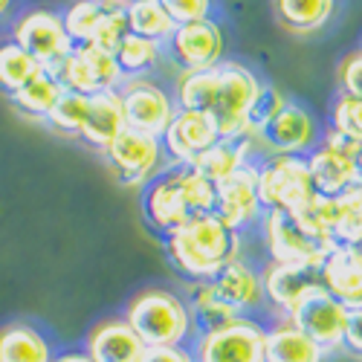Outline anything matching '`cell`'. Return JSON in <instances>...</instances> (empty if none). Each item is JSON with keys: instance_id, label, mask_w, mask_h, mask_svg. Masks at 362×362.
I'll return each instance as SVG.
<instances>
[{"instance_id": "7", "label": "cell", "mask_w": 362, "mask_h": 362, "mask_svg": "<svg viewBox=\"0 0 362 362\" xmlns=\"http://www.w3.org/2000/svg\"><path fill=\"white\" fill-rule=\"evenodd\" d=\"M194 362H264V325L255 316H238L235 322L194 337Z\"/></svg>"}, {"instance_id": "9", "label": "cell", "mask_w": 362, "mask_h": 362, "mask_svg": "<svg viewBox=\"0 0 362 362\" xmlns=\"http://www.w3.org/2000/svg\"><path fill=\"white\" fill-rule=\"evenodd\" d=\"M261 235H264V250L269 264H284V267H305L319 269L327 258V247L316 240L296 223L293 215L284 212H264L261 218Z\"/></svg>"}, {"instance_id": "39", "label": "cell", "mask_w": 362, "mask_h": 362, "mask_svg": "<svg viewBox=\"0 0 362 362\" xmlns=\"http://www.w3.org/2000/svg\"><path fill=\"white\" fill-rule=\"evenodd\" d=\"M337 81L342 96L362 99V49H354L342 58L337 67Z\"/></svg>"}, {"instance_id": "22", "label": "cell", "mask_w": 362, "mask_h": 362, "mask_svg": "<svg viewBox=\"0 0 362 362\" xmlns=\"http://www.w3.org/2000/svg\"><path fill=\"white\" fill-rule=\"evenodd\" d=\"M212 287L238 316H252L267 305L261 269H255L252 264L240 261V258H235L232 264H226L221 269V273L212 279Z\"/></svg>"}, {"instance_id": "3", "label": "cell", "mask_w": 362, "mask_h": 362, "mask_svg": "<svg viewBox=\"0 0 362 362\" xmlns=\"http://www.w3.org/2000/svg\"><path fill=\"white\" fill-rule=\"evenodd\" d=\"M122 319L142 339L145 348H168V345H192L194 322L186 305V296L168 287H145L125 305Z\"/></svg>"}, {"instance_id": "20", "label": "cell", "mask_w": 362, "mask_h": 362, "mask_svg": "<svg viewBox=\"0 0 362 362\" xmlns=\"http://www.w3.org/2000/svg\"><path fill=\"white\" fill-rule=\"evenodd\" d=\"M322 287L348 310H362V255L356 247H334L319 267Z\"/></svg>"}, {"instance_id": "17", "label": "cell", "mask_w": 362, "mask_h": 362, "mask_svg": "<svg viewBox=\"0 0 362 362\" xmlns=\"http://www.w3.org/2000/svg\"><path fill=\"white\" fill-rule=\"evenodd\" d=\"M261 284H264V301L267 308H273L281 319H287L298 301L316 287L319 281V269H305V267H284V264H269L261 269Z\"/></svg>"}, {"instance_id": "41", "label": "cell", "mask_w": 362, "mask_h": 362, "mask_svg": "<svg viewBox=\"0 0 362 362\" xmlns=\"http://www.w3.org/2000/svg\"><path fill=\"white\" fill-rule=\"evenodd\" d=\"M342 348H348L351 354L362 356V310H351L348 316V327H345V339Z\"/></svg>"}, {"instance_id": "44", "label": "cell", "mask_w": 362, "mask_h": 362, "mask_svg": "<svg viewBox=\"0 0 362 362\" xmlns=\"http://www.w3.org/2000/svg\"><path fill=\"white\" fill-rule=\"evenodd\" d=\"M356 168H359V177H362V145H359V154H356Z\"/></svg>"}, {"instance_id": "25", "label": "cell", "mask_w": 362, "mask_h": 362, "mask_svg": "<svg viewBox=\"0 0 362 362\" xmlns=\"http://www.w3.org/2000/svg\"><path fill=\"white\" fill-rule=\"evenodd\" d=\"M316 212L327 223L337 244L356 247L362 240V183L339 197H319Z\"/></svg>"}, {"instance_id": "40", "label": "cell", "mask_w": 362, "mask_h": 362, "mask_svg": "<svg viewBox=\"0 0 362 362\" xmlns=\"http://www.w3.org/2000/svg\"><path fill=\"white\" fill-rule=\"evenodd\" d=\"M139 362H194L192 345H168V348H145Z\"/></svg>"}, {"instance_id": "30", "label": "cell", "mask_w": 362, "mask_h": 362, "mask_svg": "<svg viewBox=\"0 0 362 362\" xmlns=\"http://www.w3.org/2000/svg\"><path fill=\"white\" fill-rule=\"evenodd\" d=\"M62 93H64V87L58 84V78L44 70L41 76H35L29 84H23L21 90H15L9 99H12V105H15L23 116L47 122V116L52 113V107H55L58 99H62Z\"/></svg>"}, {"instance_id": "47", "label": "cell", "mask_w": 362, "mask_h": 362, "mask_svg": "<svg viewBox=\"0 0 362 362\" xmlns=\"http://www.w3.org/2000/svg\"><path fill=\"white\" fill-rule=\"evenodd\" d=\"M110 4H119V6H122V0H110Z\"/></svg>"}, {"instance_id": "24", "label": "cell", "mask_w": 362, "mask_h": 362, "mask_svg": "<svg viewBox=\"0 0 362 362\" xmlns=\"http://www.w3.org/2000/svg\"><path fill=\"white\" fill-rule=\"evenodd\" d=\"M125 128H128V122H125L122 96H119V90H107V93L90 96L87 122H84L78 139L96 151H105Z\"/></svg>"}, {"instance_id": "14", "label": "cell", "mask_w": 362, "mask_h": 362, "mask_svg": "<svg viewBox=\"0 0 362 362\" xmlns=\"http://www.w3.org/2000/svg\"><path fill=\"white\" fill-rule=\"evenodd\" d=\"M218 139L221 134L215 128V119L203 110H186V107H177L171 125L160 136L168 165H192Z\"/></svg>"}, {"instance_id": "45", "label": "cell", "mask_w": 362, "mask_h": 362, "mask_svg": "<svg viewBox=\"0 0 362 362\" xmlns=\"http://www.w3.org/2000/svg\"><path fill=\"white\" fill-rule=\"evenodd\" d=\"M128 4H136V0H122V6H128Z\"/></svg>"}, {"instance_id": "36", "label": "cell", "mask_w": 362, "mask_h": 362, "mask_svg": "<svg viewBox=\"0 0 362 362\" xmlns=\"http://www.w3.org/2000/svg\"><path fill=\"white\" fill-rule=\"evenodd\" d=\"M337 134L354 139L362 145V99H354V96H342L334 102L330 107V125Z\"/></svg>"}, {"instance_id": "18", "label": "cell", "mask_w": 362, "mask_h": 362, "mask_svg": "<svg viewBox=\"0 0 362 362\" xmlns=\"http://www.w3.org/2000/svg\"><path fill=\"white\" fill-rule=\"evenodd\" d=\"M308 171L319 197H339L348 189L359 186L362 177L356 168V157L348 151H339L319 139V145L308 154Z\"/></svg>"}, {"instance_id": "5", "label": "cell", "mask_w": 362, "mask_h": 362, "mask_svg": "<svg viewBox=\"0 0 362 362\" xmlns=\"http://www.w3.org/2000/svg\"><path fill=\"white\" fill-rule=\"evenodd\" d=\"M102 154L110 163L119 183L131 189H145L160 171L168 168V157L160 136L139 134L134 128H125Z\"/></svg>"}, {"instance_id": "35", "label": "cell", "mask_w": 362, "mask_h": 362, "mask_svg": "<svg viewBox=\"0 0 362 362\" xmlns=\"http://www.w3.org/2000/svg\"><path fill=\"white\" fill-rule=\"evenodd\" d=\"M287 105V96L273 84H261V93L255 96L252 107H250V119H247V134H261L273 119L279 116V110Z\"/></svg>"}, {"instance_id": "31", "label": "cell", "mask_w": 362, "mask_h": 362, "mask_svg": "<svg viewBox=\"0 0 362 362\" xmlns=\"http://www.w3.org/2000/svg\"><path fill=\"white\" fill-rule=\"evenodd\" d=\"M113 58L125 78H139V76H148L157 70V64L163 62V44L128 33L122 38V44L113 49Z\"/></svg>"}, {"instance_id": "34", "label": "cell", "mask_w": 362, "mask_h": 362, "mask_svg": "<svg viewBox=\"0 0 362 362\" xmlns=\"http://www.w3.org/2000/svg\"><path fill=\"white\" fill-rule=\"evenodd\" d=\"M87 107H90V96H81V93H70V90H64L62 99L55 102L52 113L47 116V125L52 131H58V134L78 139L81 136V128L87 122Z\"/></svg>"}, {"instance_id": "29", "label": "cell", "mask_w": 362, "mask_h": 362, "mask_svg": "<svg viewBox=\"0 0 362 362\" xmlns=\"http://www.w3.org/2000/svg\"><path fill=\"white\" fill-rule=\"evenodd\" d=\"M125 21H128V33L157 41V44H168V38L174 35L177 23L171 21V15L163 9L160 0H136V4L125 6Z\"/></svg>"}, {"instance_id": "10", "label": "cell", "mask_w": 362, "mask_h": 362, "mask_svg": "<svg viewBox=\"0 0 362 362\" xmlns=\"http://www.w3.org/2000/svg\"><path fill=\"white\" fill-rule=\"evenodd\" d=\"M119 96H122V105H125L128 128H134L139 134L163 136L177 113L174 96L151 76L125 78L122 87H119Z\"/></svg>"}, {"instance_id": "11", "label": "cell", "mask_w": 362, "mask_h": 362, "mask_svg": "<svg viewBox=\"0 0 362 362\" xmlns=\"http://www.w3.org/2000/svg\"><path fill=\"white\" fill-rule=\"evenodd\" d=\"M322 131L316 125V116L298 102H290L279 110V116L269 122L261 134V160L269 154H290V157H308L319 145Z\"/></svg>"}, {"instance_id": "42", "label": "cell", "mask_w": 362, "mask_h": 362, "mask_svg": "<svg viewBox=\"0 0 362 362\" xmlns=\"http://www.w3.org/2000/svg\"><path fill=\"white\" fill-rule=\"evenodd\" d=\"M52 362H93V359H90V354L84 348H70V351H58L52 356Z\"/></svg>"}, {"instance_id": "4", "label": "cell", "mask_w": 362, "mask_h": 362, "mask_svg": "<svg viewBox=\"0 0 362 362\" xmlns=\"http://www.w3.org/2000/svg\"><path fill=\"white\" fill-rule=\"evenodd\" d=\"M255 174H258V197L264 212L301 215L319 197L308 171V157L269 154L255 163Z\"/></svg>"}, {"instance_id": "1", "label": "cell", "mask_w": 362, "mask_h": 362, "mask_svg": "<svg viewBox=\"0 0 362 362\" xmlns=\"http://www.w3.org/2000/svg\"><path fill=\"white\" fill-rule=\"evenodd\" d=\"M261 78L240 62H223L200 73H180L174 84V102L186 110H203L215 119L221 139L247 134V119Z\"/></svg>"}, {"instance_id": "21", "label": "cell", "mask_w": 362, "mask_h": 362, "mask_svg": "<svg viewBox=\"0 0 362 362\" xmlns=\"http://www.w3.org/2000/svg\"><path fill=\"white\" fill-rule=\"evenodd\" d=\"M84 351L93 362H139L145 345L122 316H107L87 330Z\"/></svg>"}, {"instance_id": "32", "label": "cell", "mask_w": 362, "mask_h": 362, "mask_svg": "<svg viewBox=\"0 0 362 362\" xmlns=\"http://www.w3.org/2000/svg\"><path fill=\"white\" fill-rule=\"evenodd\" d=\"M41 73H44V67L26 49H21L15 41L0 44V90H4L6 96H12L15 90H21L23 84H29Z\"/></svg>"}, {"instance_id": "12", "label": "cell", "mask_w": 362, "mask_h": 362, "mask_svg": "<svg viewBox=\"0 0 362 362\" xmlns=\"http://www.w3.org/2000/svg\"><path fill=\"white\" fill-rule=\"evenodd\" d=\"M165 47L174 58V64L180 67V73H200L223 62L226 38L221 23L209 18L194 23H180Z\"/></svg>"}, {"instance_id": "2", "label": "cell", "mask_w": 362, "mask_h": 362, "mask_svg": "<svg viewBox=\"0 0 362 362\" xmlns=\"http://www.w3.org/2000/svg\"><path fill=\"white\" fill-rule=\"evenodd\" d=\"M165 255L192 284L212 281L226 264L240 258V235L218 215H197L165 235Z\"/></svg>"}, {"instance_id": "27", "label": "cell", "mask_w": 362, "mask_h": 362, "mask_svg": "<svg viewBox=\"0 0 362 362\" xmlns=\"http://www.w3.org/2000/svg\"><path fill=\"white\" fill-rule=\"evenodd\" d=\"M186 305L192 310V322H194V334H209V330H218L229 322L238 319V313L226 305V301L215 293L212 281H197L189 287Z\"/></svg>"}, {"instance_id": "6", "label": "cell", "mask_w": 362, "mask_h": 362, "mask_svg": "<svg viewBox=\"0 0 362 362\" xmlns=\"http://www.w3.org/2000/svg\"><path fill=\"white\" fill-rule=\"evenodd\" d=\"M9 41H15L21 49H26L47 73H52L73 52V41H70L67 29H64L62 12L44 9V6L23 12L12 23V38Z\"/></svg>"}, {"instance_id": "37", "label": "cell", "mask_w": 362, "mask_h": 362, "mask_svg": "<svg viewBox=\"0 0 362 362\" xmlns=\"http://www.w3.org/2000/svg\"><path fill=\"white\" fill-rule=\"evenodd\" d=\"M128 35V21H125V6H119V4H110L107 12L102 15L99 26H96V33L93 38H90V44L99 47V49H107L113 52L119 44H122V38Z\"/></svg>"}, {"instance_id": "19", "label": "cell", "mask_w": 362, "mask_h": 362, "mask_svg": "<svg viewBox=\"0 0 362 362\" xmlns=\"http://www.w3.org/2000/svg\"><path fill=\"white\" fill-rule=\"evenodd\" d=\"M261 160V142L255 134H240V136H226V139H218L209 151L192 163V168L197 174H203L209 183L221 186L223 180H229L235 171H240L250 163H258Z\"/></svg>"}, {"instance_id": "23", "label": "cell", "mask_w": 362, "mask_h": 362, "mask_svg": "<svg viewBox=\"0 0 362 362\" xmlns=\"http://www.w3.org/2000/svg\"><path fill=\"white\" fill-rule=\"evenodd\" d=\"M327 351L319 348L290 319H276L264 327V362H325Z\"/></svg>"}, {"instance_id": "48", "label": "cell", "mask_w": 362, "mask_h": 362, "mask_svg": "<svg viewBox=\"0 0 362 362\" xmlns=\"http://www.w3.org/2000/svg\"><path fill=\"white\" fill-rule=\"evenodd\" d=\"M359 49H362V47H359Z\"/></svg>"}, {"instance_id": "16", "label": "cell", "mask_w": 362, "mask_h": 362, "mask_svg": "<svg viewBox=\"0 0 362 362\" xmlns=\"http://www.w3.org/2000/svg\"><path fill=\"white\" fill-rule=\"evenodd\" d=\"M142 215H145L148 226L157 229L163 238L168 232H174L177 226H183L186 221H192L183 186H180V168L177 165H168L165 171H160L142 189Z\"/></svg>"}, {"instance_id": "38", "label": "cell", "mask_w": 362, "mask_h": 362, "mask_svg": "<svg viewBox=\"0 0 362 362\" xmlns=\"http://www.w3.org/2000/svg\"><path fill=\"white\" fill-rule=\"evenodd\" d=\"M160 4L177 26L194 23V21H209L215 12V0H160Z\"/></svg>"}, {"instance_id": "13", "label": "cell", "mask_w": 362, "mask_h": 362, "mask_svg": "<svg viewBox=\"0 0 362 362\" xmlns=\"http://www.w3.org/2000/svg\"><path fill=\"white\" fill-rule=\"evenodd\" d=\"M351 310L330 296L325 287H316L298 301V308L287 316L298 330L305 334L325 351H337L342 348L345 339V327H348Z\"/></svg>"}, {"instance_id": "26", "label": "cell", "mask_w": 362, "mask_h": 362, "mask_svg": "<svg viewBox=\"0 0 362 362\" xmlns=\"http://www.w3.org/2000/svg\"><path fill=\"white\" fill-rule=\"evenodd\" d=\"M55 351L47 334L33 322H9L0 327V362H52Z\"/></svg>"}, {"instance_id": "33", "label": "cell", "mask_w": 362, "mask_h": 362, "mask_svg": "<svg viewBox=\"0 0 362 362\" xmlns=\"http://www.w3.org/2000/svg\"><path fill=\"white\" fill-rule=\"evenodd\" d=\"M107 6H110V0H73V4L62 12V21H64V29H67L73 47L90 44V38H93Z\"/></svg>"}, {"instance_id": "8", "label": "cell", "mask_w": 362, "mask_h": 362, "mask_svg": "<svg viewBox=\"0 0 362 362\" xmlns=\"http://www.w3.org/2000/svg\"><path fill=\"white\" fill-rule=\"evenodd\" d=\"M52 76L58 78V84L64 90L81 93V96H96V93H107V90H119L125 81L113 52L99 49L93 44L73 47V52L52 70Z\"/></svg>"}, {"instance_id": "15", "label": "cell", "mask_w": 362, "mask_h": 362, "mask_svg": "<svg viewBox=\"0 0 362 362\" xmlns=\"http://www.w3.org/2000/svg\"><path fill=\"white\" fill-rule=\"evenodd\" d=\"M215 215L232 229V232H244L250 226H258L264 218V206L258 197V174L255 163L244 165L235 171L229 180L218 186V200H215Z\"/></svg>"}, {"instance_id": "43", "label": "cell", "mask_w": 362, "mask_h": 362, "mask_svg": "<svg viewBox=\"0 0 362 362\" xmlns=\"http://www.w3.org/2000/svg\"><path fill=\"white\" fill-rule=\"evenodd\" d=\"M12 4H15V0H0V18H6V15H9Z\"/></svg>"}, {"instance_id": "28", "label": "cell", "mask_w": 362, "mask_h": 362, "mask_svg": "<svg viewBox=\"0 0 362 362\" xmlns=\"http://www.w3.org/2000/svg\"><path fill=\"white\" fill-rule=\"evenodd\" d=\"M279 21L298 35H310L327 26L337 12V0H273Z\"/></svg>"}, {"instance_id": "46", "label": "cell", "mask_w": 362, "mask_h": 362, "mask_svg": "<svg viewBox=\"0 0 362 362\" xmlns=\"http://www.w3.org/2000/svg\"><path fill=\"white\" fill-rule=\"evenodd\" d=\"M356 250H359V255H362V240H359V244H356Z\"/></svg>"}]
</instances>
